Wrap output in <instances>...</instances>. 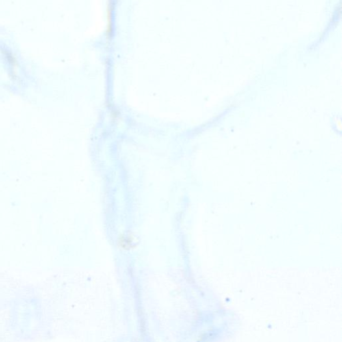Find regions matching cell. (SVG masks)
Here are the masks:
<instances>
[{
    "mask_svg": "<svg viewBox=\"0 0 342 342\" xmlns=\"http://www.w3.org/2000/svg\"><path fill=\"white\" fill-rule=\"evenodd\" d=\"M107 6V35L108 36H111L112 34V10H113V4L112 2H108Z\"/></svg>",
    "mask_w": 342,
    "mask_h": 342,
    "instance_id": "1",
    "label": "cell"
}]
</instances>
